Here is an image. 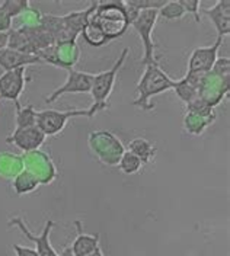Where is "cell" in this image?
Masks as SVG:
<instances>
[{"mask_svg": "<svg viewBox=\"0 0 230 256\" xmlns=\"http://www.w3.org/2000/svg\"><path fill=\"white\" fill-rule=\"evenodd\" d=\"M41 16L42 14L38 10V9H34V8H28L22 15L19 16V20H20V26L22 28H28V30H34V28H40L41 26Z\"/></svg>", "mask_w": 230, "mask_h": 256, "instance_id": "29", "label": "cell"}, {"mask_svg": "<svg viewBox=\"0 0 230 256\" xmlns=\"http://www.w3.org/2000/svg\"><path fill=\"white\" fill-rule=\"evenodd\" d=\"M78 227V236L70 244L72 252L74 256H89L92 255L95 250L99 249V236L96 234H86L83 233L82 226L79 222H76Z\"/></svg>", "mask_w": 230, "mask_h": 256, "instance_id": "19", "label": "cell"}, {"mask_svg": "<svg viewBox=\"0 0 230 256\" xmlns=\"http://www.w3.org/2000/svg\"><path fill=\"white\" fill-rule=\"evenodd\" d=\"M118 166L121 169L122 174L126 175H136L142 170V168L144 166L143 162L138 159L136 154H132V152L126 150L121 156V159L118 162Z\"/></svg>", "mask_w": 230, "mask_h": 256, "instance_id": "25", "label": "cell"}, {"mask_svg": "<svg viewBox=\"0 0 230 256\" xmlns=\"http://www.w3.org/2000/svg\"><path fill=\"white\" fill-rule=\"evenodd\" d=\"M12 18L0 8V32H9L12 30Z\"/></svg>", "mask_w": 230, "mask_h": 256, "instance_id": "33", "label": "cell"}, {"mask_svg": "<svg viewBox=\"0 0 230 256\" xmlns=\"http://www.w3.org/2000/svg\"><path fill=\"white\" fill-rule=\"evenodd\" d=\"M127 150L132 152V154H136L138 159L143 162V164H148L156 158V147L148 140L143 138V137L132 138L127 146Z\"/></svg>", "mask_w": 230, "mask_h": 256, "instance_id": "22", "label": "cell"}, {"mask_svg": "<svg viewBox=\"0 0 230 256\" xmlns=\"http://www.w3.org/2000/svg\"><path fill=\"white\" fill-rule=\"evenodd\" d=\"M30 2L28 0H4L0 3V8L10 16L14 18H19L28 8H30Z\"/></svg>", "mask_w": 230, "mask_h": 256, "instance_id": "28", "label": "cell"}, {"mask_svg": "<svg viewBox=\"0 0 230 256\" xmlns=\"http://www.w3.org/2000/svg\"><path fill=\"white\" fill-rule=\"evenodd\" d=\"M78 116L90 118L89 108L88 110L74 108V110H67V111H58V110H51V108L42 110V111H38V115H36V127L46 134V137H52V136L60 134L72 118H78Z\"/></svg>", "mask_w": 230, "mask_h": 256, "instance_id": "5", "label": "cell"}, {"mask_svg": "<svg viewBox=\"0 0 230 256\" xmlns=\"http://www.w3.org/2000/svg\"><path fill=\"white\" fill-rule=\"evenodd\" d=\"M201 78H202V74L186 73L182 79L175 80L172 90H175L176 96L185 105H190L198 99V88H200Z\"/></svg>", "mask_w": 230, "mask_h": 256, "instance_id": "17", "label": "cell"}, {"mask_svg": "<svg viewBox=\"0 0 230 256\" xmlns=\"http://www.w3.org/2000/svg\"><path fill=\"white\" fill-rule=\"evenodd\" d=\"M3 73H4V70H3V68H2V67H0V76H2V74H3Z\"/></svg>", "mask_w": 230, "mask_h": 256, "instance_id": "38", "label": "cell"}, {"mask_svg": "<svg viewBox=\"0 0 230 256\" xmlns=\"http://www.w3.org/2000/svg\"><path fill=\"white\" fill-rule=\"evenodd\" d=\"M46 138H47L46 134L36 126H32V127L15 128L14 132L6 137V143L14 144L20 152L28 153L38 150L44 144Z\"/></svg>", "mask_w": 230, "mask_h": 256, "instance_id": "14", "label": "cell"}, {"mask_svg": "<svg viewBox=\"0 0 230 256\" xmlns=\"http://www.w3.org/2000/svg\"><path fill=\"white\" fill-rule=\"evenodd\" d=\"M217 115L214 108L206 105L200 99L186 105V112L184 115V128L191 136H201L207 127L216 121Z\"/></svg>", "mask_w": 230, "mask_h": 256, "instance_id": "9", "label": "cell"}, {"mask_svg": "<svg viewBox=\"0 0 230 256\" xmlns=\"http://www.w3.org/2000/svg\"><path fill=\"white\" fill-rule=\"evenodd\" d=\"M25 73H26V67H20V68L4 72L0 76V99L12 100L15 106L20 104L19 98L26 84Z\"/></svg>", "mask_w": 230, "mask_h": 256, "instance_id": "13", "label": "cell"}, {"mask_svg": "<svg viewBox=\"0 0 230 256\" xmlns=\"http://www.w3.org/2000/svg\"><path fill=\"white\" fill-rule=\"evenodd\" d=\"M56 58L57 67L70 70L79 63L80 58V48L78 42H67V44H57L56 46Z\"/></svg>", "mask_w": 230, "mask_h": 256, "instance_id": "21", "label": "cell"}, {"mask_svg": "<svg viewBox=\"0 0 230 256\" xmlns=\"http://www.w3.org/2000/svg\"><path fill=\"white\" fill-rule=\"evenodd\" d=\"M88 144L99 162L108 166H116L122 153L126 152L122 142L108 130L92 131L88 137Z\"/></svg>", "mask_w": 230, "mask_h": 256, "instance_id": "4", "label": "cell"}, {"mask_svg": "<svg viewBox=\"0 0 230 256\" xmlns=\"http://www.w3.org/2000/svg\"><path fill=\"white\" fill-rule=\"evenodd\" d=\"M102 34L105 35L106 41L120 38L130 26V20L127 16V8L124 2H106L98 3L95 12L92 14L90 19Z\"/></svg>", "mask_w": 230, "mask_h": 256, "instance_id": "2", "label": "cell"}, {"mask_svg": "<svg viewBox=\"0 0 230 256\" xmlns=\"http://www.w3.org/2000/svg\"><path fill=\"white\" fill-rule=\"evenodd\" d=\"M128 52H130L128 48H124L121 51V54L118 56V58L115 60V63L111 66V68L95 74L90 92H89L92 95V99H94V102H92V105L89 108L90 118L95 116L98 112L108 108V100H110V96H111L112 90H114L115 80H116V76H118V72L121 70V67L126 63V60L128 57Z\"/></svg>", "mask_w": 230, "mask_h": 256, "instance_id": "3", "label": "cell"}, {"mask_svg": "<svg viewBox=\"0 0 230 256\" xmlns=\"http://www.w3.org/2000/svg\"><path fill=\"white\" fill-rule=\"evenodd\" d=\"M98 6V2H92L89 3V6L86 9H82V10H72L68 12L67 15H63V22H64V26L70 32L76 34L78 36H80V34L84 30V26L89 24V19L92 14L95 12Z\"/></svg>", "mask_w": 230, "mask_h": 256, "instance_id": "18", "label": "cell"}, {"mask_svg": "<svg viewBox=\"0 0 230 256\" xmlns=\"http://www.w3.org/2000/svg\"><path fill=\"white\" fill-rule=\"evenodd\" d=\"M94 78L95 74L89 72H80L76 68L67 70L66 82L46 98V104H52L67 94H89L94 83Z\"/></svg>", "mask_w": 230, "mask_h": 256, "instance_id": "10", "label": "cell"}, {"mask_svg": "<svg viewBox=\"0 0 230 256\" xmlns=\"http://www.w3.org/2000/svg\"><path fill=\"white\" fill-rule=\"evenodd\" d=\"M89 256H104V254H102V250H100V248H99L98 250H95L92 255H89Z\"/></svg>", "mask_w": 230, "mask_h": 256, "instance_id": "37", "label": "cell"}, {"mask_svg": "<svg viewBox=\"0 0 230 256\" xmlns=\"http://www.w3.org/2000/svg\"><path fill=\"white\" fill-rule=\"evenodd\" d=\"M136 10H159L164 6V0H130L127 2Z\"/></svg>", "mask_w": 230, "mask_h": 256, "instance_id": "30", "label": "cell"}, {"mask_svg": "<svg viewBox=\"0 0 230 256\" xmlns=\"http://www.w3.org/2000/svg\"><path fill=\"white\" fill-rule=\"evenodd\" d=\"M158 19H159L158 10H142L130 24L134 28V31L138 34L142 44H143V58H142L143 66L158 62L154 56L156 46L153 42V31H154Z\"/></svg>", "mask_w": 230, "mask_h": 256, "instance_id": "6", "label": "cell"}, {"mask_svg": "<svg viewBox=\"0 0 230 256\" xmlns=\"http://www.w3.org/2000/svg\"><path fill=\"white\" fill-rule=\"evenodd\" d=\"M20 156L24 160V169L32 174L40 185H48L57 178V168L46 152L38 148Z\"/></svg>", "mask_w": 230, "mask_h": 256, "instance_id": "8", "label": "cell"}, {"mask_svg": "<svg viewBox=\"0 0 230 256\" xmlns=\"http://www.w3.org/2000/svg\"><path fill=\"white\" fill-rule=\"evenodd\" d=\"M80 35L83 36V40H84L89 46H92V47H102L104 44L108 42L106 38H105V35L102 34V31L99 30L95 24H92L90 20H89V24L84 26V30H83Z\"/></svg>", "mask_w": 230, "mask_h": 256, "instance_id": "26", "label": "cell"}, {"mask_svg": "<svg viewBox=\"0 0 230 256\" xmlns=\"http://www.w3.org/2000/svg\"><path fill=\"white\" fill-rule=\"evenodd\" d=\"M34 64H42V62L34 54H25L12 48H4L0 51V67L4 72L20 68V67H28Z\"/></svg>", "mask_w": 230, "mask_h": 256, "instance_id": "16", "label": "cell"}, {"mask_svg": "<svg viewBox=\"0 0 230 256\" xmlns=\"http://www.w3.org/2000/svg\"><path fill=\"white\" fill-rule=\"evenodd\" d=\"M229 88L230 78H223L216 74L214 72H208L201 78L198 88V99L206 105L216 108L229 94Z\"/></svg>", "mask_w": 230, "mask_h": 256, "instance_id": "7", "label": "cell"}, {"mask_svg": "<svg viewBox=\"0 0 230 256\" xmlns=\"http://www.w3.org/2000/svg\"><path fill=\"white\" fill-rule=\"evenodd\" d=\"M182 8L185 9L186 14H191L194 16V20L200 24L201 18H200V8H201V2L194 0V2H188V0H181Z\"/></svg>", "mask_w": 230, "mask_h": 256, "instance_id": "32", "label": "cell"}, {"mask_svg": "<svg viewBox=\"0 0 230 256\" xmlns=\"http://www.w3.org/2000/svg\"><path fill=\"white\" fill-rule=\"evenodd\" d=\"M223 46V38L217 36L214 44L208 47H197L192 50L190 60H188V70L186 73L191 74H206L212 72L216 60L218 58V51Z\"/></svg>", "mask_w": 230, "mask_h": 256, "instance_id": "12", "label": "cell"}, {"mask_svg": "<svg viewBox=\"0 0 230 256\" xmlns=\"http://www.w3.org/2000/svg\"><path fill=\"white\" fill-rule=\"evenodd\" d=\"M9 44V32H0V51L8 48Z\"/></svg>", "mask_w": 230, "mask_h": 256, "instance_id": "35", "label": "cell"}, {"mask_svg": "<svg viewBox=\"0 0 230 256\" xmlns=\"http://www.w3.org/2000/svg\"><path fill=\"white\" fill-rule=\"evenodd\" d=\"M9 226L10 227H16L20 230V233L35 244V252L38 254V256H58V254L56 252V249L52 248L51 242H50V234L52 232V228L56 227V223L52 220H48L44 224V228L40 234H34L30 230V227L26 226V223L24 222V218L20 217H14L9 220Z\"/></svg>", "mask_w": 230, "mask_h": 256, "instance_id": "11", "label": "cell"}, {"mask_svg": "<svg viewBox=\"0 0 230 256\" xmlns=\"http://www.w3.org/2000/svg\"><path fill=\"white\" fill-rule=\"evenodd\" d=\"M14 250L16 256H38L35 249L28 248V246H20V244H14Z\"/></svg>", "mask_w": 230, "mask_h": 256, "instance_id": "34", "label": "cell"}, {"mask_svg": "<svg viewBox=\"0 0 230 256\" xmlns=\"http://www.w3.org/2000/svg\"><path fill=\"white\" fill-rule=\"evenodd\" d=\"M186 15L185 9L182 8L181 2H166L164 6L158 10V16L166 20H176Z\"/></svg>", "mask_w": 230, "mask_h": 256, "instance_id": "27", "label": "cell"}, {"mask_svg": "<svg viewBox=\"0 0 230 256\" xmlns=\"http://www.w3.org/2000/svg\"><path fill=\"white\" fill-rule=\"evenodd\" d=\"M24 170V160L20 154L10 152H0V178L14 180Z\"/></svg>", "mask_w": 230, "mask_h": 256, "instance_id": "20", "label": "cell"}, {"mask_svg": "<svg viewBox=\"0 0 230 256\" xmlns=\"http://www.w3.org/2000/svg\"><path fill=\"white\" fill-rule=\"evenodd\" d=\"M208 19L213 22L214 28L218 36H226L230 32V2L229 0H220L212 8H207L202 10Z\"/></svg>", "mask_w": 230, "mask_h": 256, "instance_id": "15", "label": "cell"}, {"mask_svg": "<svg viewBox=\"0 0 230 256\" xmlns=\"http://www.w3.org/2000/svg\"><path fill=\"white\" fill-rule=\"evenodd\" d=\"M58 256H74V255H73V252H72V248H70V246H66Z\"/></svg>", "mask_w": 230, "mask_h": 256, "instance_id": "36", "label": "cell"}, {"mask_svg": "<svg viewBox=\"0 0 230 256\" xmlns=\"http://www.w3.org/2000/svg\"><path fill=\"white\" fill-rule=\"evenodd\" d=\"M212 72H214L218 76H223V78H229L230 74V60L229 57H222V58H217L216 63H214Z\"/></svg>", "mask_w": 230, "mask_h": 256, "instance_id": "31", "label": "cell"}, {"mask_svg": "<svg viewBox=\"0 0 230 256\" xmlns=\"http://www.w3.org/2000/svg\"><path fill=\"white\" fill-rule=\"evenodd\" d=\"M12 188L16 192L18 195H26L31 192L36 191L40 188V182L36 180V178L30 174L28 170H22L19 175L12 180Z\"/></svg>", "mask_w": 230, "mask_h": 256, "instance_id": "23", "label": "cell"}, {"mask_svg": "<svg viewBox=\"0 0 230 256\" xmlns=\"http://www.w3.org/2000/svg\"><path fill=\"white\" fill-rule=\"evenodd\" d=\"M174 83L175 80L169 78L159 62L144 66V72L137 83V98L132 100V105L142 111H152L154 106L150 104V99L166 90H172Z\"/></svg>", "mask_w": 230, "mask_h": 256, "instance_id": "1", "label": "cell"}, {"mask_svg": "<svg viewBox=\"0 0 230 256\" xmlns=\"http://www.w3.org/2000/svg\"><path fill=\"white\" fill-rule=\"evenodd\" d=\"M16 110V128H25L36 126V115L38 111L34 108L32 105H25L22 106L20 104L15 106Z\"/></svg>", "mask_w": 230, "mask_h": 256, "instance_id": "24", "label": "cell"}]
</instances>
